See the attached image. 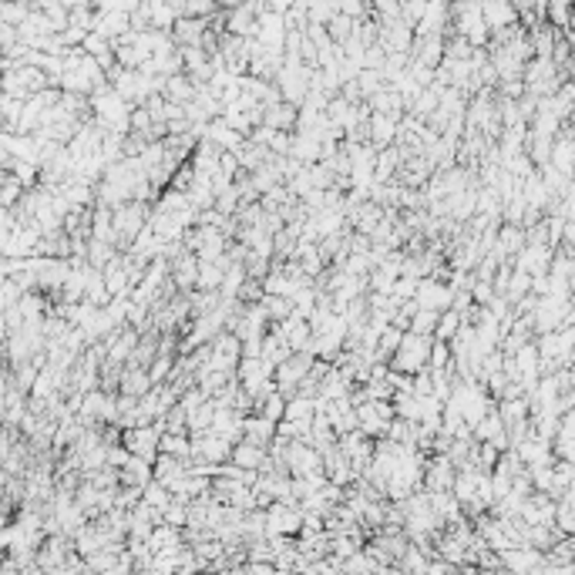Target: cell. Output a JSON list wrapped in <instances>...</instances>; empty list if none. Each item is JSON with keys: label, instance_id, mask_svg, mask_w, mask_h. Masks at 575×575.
I'll use <instances>...</instances> for the list:
<instances>
[{"label": "cell", "instance_id": "1", "mask_svg": "<svg viewBox=\"0 0 575 575\" xmlns=\"http://www.w3.org/2000/svg\"><path fill=\"white\" fill-rule=\"evenodd\" d=\"M431 354H434V336L404 330V340L390 357V367L400 370V374H421V370L431 367Z\"/></svg>", "mask_w": 575, "mask_h": 575}, {"label": "cell", "instance_id": "2", "mask_svg": "<svg viewBox=\"0 0 575 575\" xmlns=\"http://www.w3.org/2000/svg\"><path fill=\"white\" fill-rule=\"evenodd\" d=\"M148 206L138 199H128L122 206H115V229H118V246H128L142 236V229L148 226Z\"/></svg>", "mask_w": 575, "mask_h": 575}, {"label": "cell", "instance_id": "3", "mask_svg": "<svg viewBox=\"0 0 575 575\" xmlns=\"http://www.w3.org/2000/svg\"><path fill=\"white\" fill-rule=\"evenodd\" d=\"M357 418H360V431L364 434L388 438L390 421L398 418V410H394V400H364V404H357Z\"/></svg>", "mask_w": 575, "mask_h": 575}, {"label": "cell", "instance_id": "4", "mask_svg": "<svg viewBox=\"0 0 575 575\" xmlns=\"http://www.w3.org/2000/svg\"><path fill=\"white\" fill-rule=\"evenodd\" d=\"M314 364H316L314 350H296L290 360H282V364L276 367V384H280V390L286 394V398H293L296 390H300L303 377L314 370Z\"/></svg>", "mask_w": 575, "mask_h": 575}, {"label": "cell", "instance_id": "5", "mask_svg": "<svg viewBox=\"0 0 575 575\" xmlns=\"http://www.w3.org/2000/svg\"><path fill=\"white\" fill-rule=\"evenodd\" d=\"M122 444H125L132 454L155 464V458L162 454V424H138V428H128L125 434H122Z\"/></svg>", "mask_w": 575, "mask_h": 575}, {"label": "cell", "instance_id": "6", "mask_svg": "<svg viewBox=\"0 0 575 575\" xmlns=\"http://www.w3.org/2000/svg\"><path fill=\"white\" fill-rule=\"evenodd\" d=\"M232 444L226 434L219 431H202V434H192V461H209V464H222V461L232 458Z\"/></svg>", "mask_w": 575, "mask_h": 575}, {"label": "cell", "instance_id": "7", "mask_svg": "<svg viewBox=\"0 0 575 575\" xmlns=\"http://www.w3.org/2000/svg\"><path fill=\"white\" fill-rule=\"evenodd\" d=\"M454 482H458V464L451 461V454H428L424 488H431V492H454Z\"/></svg>", "mask_w": 575, "mask_h": 575}, {"label": "cell", "instance_id": "8", "mask_svg": "<svg viewBox=\"0 0 575 575\" xmlns=\"http://www.w3.org/2000/svg\"><path fill=\"white\" fill-rule=\"evenodd\" d=\"M414 300H418V306H424V310H438V314H444V310L454 303V290L444 286L441 280L424 276V280L418 282V293H414Z\"/></svg>", "mask_w": 575, "mask_h": 575}, {"label": "cell", "instance_id": "9", "mask_svg": "<svg viewBox=\"0 0 575 575\" xmlns=\"http://www.w3.org/2000/svg\"><path fill=\"white\" fill-rule=\"evenodd\" d=\"M152 388H155V380H152V374H148V367L125 364V370H122V380H118V390H122V394H132V398H145Z\"/></svg>", "mask_w": 575, "mask_h": 575}, {"label": "cell", "instance_id": "10", "mask_svg": "<svg viewBox=\"0 0 575 575\" xmlns=\"http://www.w3.org/2000/svg\"><path fill=\"white\" fill-rule=\"evenodd\" d=\"M242 431H246V441H252V444H262V448H270L272 441H276V434H280V424L270 418H262L260 410H250L246 414V424H242Z\"/></svg>", "mask_w": 575, "mask_h": 575}, {"label": "cell", "instance_id": "11", "mask_svg": "<svg viewBox=\"0 0 575 575\" xmlns=\"http://www.w3.org/2000/svg\"><path fill=\"white\" fill-rule=\"evenodd\" d=\"M398 135H400L398 115H384V112H374V115H370V142H374L377 148L394 145Z\"/></svg>", "mask_w": 575, "mask_h": 575}, {"label": "cell", "instance_id": "12", "mask_svg": "<svg viewBox=\"0 0 575 575\" xmlns=\"http://www.w3.org/2000/svg\"><path fill=\"white\" fill-rule=\"evenodd\" d=\"M122 471V484H128V488H145L152 478H155V464L145 458H138V454H132V458L125 461V468Z\"/></svg>", "mask_w": 575, "mask_h": 575}, {"label": "cell", "instance_id": "13", "mask_svg": "<svg viewBox=\"0 0 575 575\" xmlns=\"http://www.w3.org/2000/svg\"><path fill=\"white\" fill-rule=\"evenodd\" d=\"M212 421H216V400L209 398L202 408L188 410V434H202V431H209Z\"/></svg>", "mask_w": 575, "mask_h": 575}, {"label": "cell", "instance_id": "14", "mask_svg": "<svg viewBox=\"0 0 575 575\" xmlns=\"http://www.w3.org/2000/svg\"><path fill=\"white\" fill-rule=\"evenodd\" d=\"M461 324H464V316H461V310H454V306H448L444 314H441V320H438V330H434V340H454L458 336V330H461Z\"/></svg>", "mask_w": 575, "mask_h": 575}, {"label": "cell", "instance_id": "15", "mask_svg": "<svg viewBox=\"0 0 575 575\" xmlns=\"http://www.w3.org/2000/svg\"><path fill=\"white\" fill-rule=\"evenodd\" d=\"M286 404H290V398H286V394H282V390H272L270 398L262 400L260 408V414L262 418H270V421H276V424H280L282 418H286Z\"/></svg>", "mask_w": 575, "mask_h": 575}, {"label": "cell", "instance_id": "16", "mask_svg": "<svg viewBox=\"0 0 575 575\" xmlns=\"http://www.w3.org/2000/svg\"><path fill=\"white\" fill-rule=\"evenodd\" d=\"M115 242H105V240H91V246H88V262L91 266H98V270H105L108 262L115 260Z\"/></svg>", "mask_w": 575, "mask_h": 575}, {"label": "cell", "instance_id": "17", "mask_svg": "<svg viewBox=\"0 0 575 575\" xmlns=\"http://www.w3.org/2000/svg\"><path fill=\"white\" fill-rule=\"evenodd\" d=\"M438 320H441L438 310H424V306H418V314L410 316V330H414V334L434 336V330H438Z\"/></svg>", "mask_w": 575, "mask_h": 575}, {"label": "cell", "instance_id": "18", "mask_svg": "<svg viewBox=\"0 0 575 575\" xmlns=\"http://www.w3.org/2000/svg\"><path fill=\"white\" fill-rule=\"evenodd\" d=\"M400 340H404V330L390 324L388 330L380 334V344H377V354H380V360H390V357H394V350L400 346Z\"/></svg>", "mask_w": 575, "mask_h": 575}, {"label": "cell", "instance_id": "19", "mask_svg": "<svg viewBox=\"0 0 575 575\" xmlns=\"http://www.w3.org/2000/svg\"><path fill=\"white\" fill-rule=\"evenodd\" d=\"M569 286H572V290H575V272H572V282H569Z\"/></svg>", "mask_w": 575, "mask_h": 575}]
</instances>
